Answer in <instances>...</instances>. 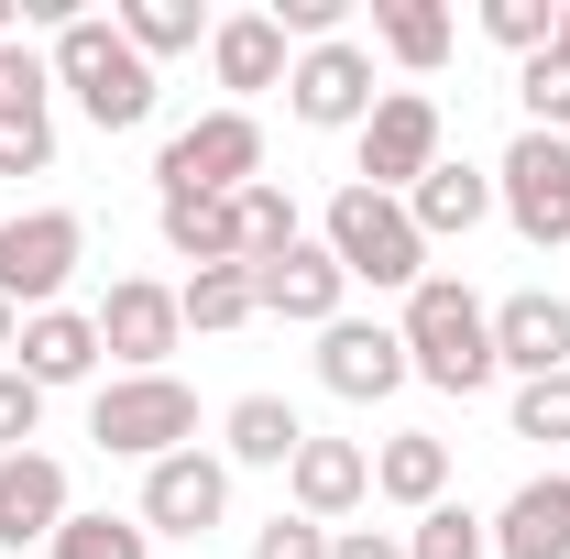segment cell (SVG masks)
I'll use <instances>...</instances> for the list:
<instances>
[{
  "instance_id": "6da1fadb",
  "label": "cell",
  "mask_w": 570,
  "mask_h": 559,
  "mask_svg": "<svg viewBox=\"0 0 570 559\" xmlns=\"http://www.w3.org/2000/svg\"><path fill=\"white\" fill-rule=\"evenodd\" d=\"M395 341H406V373L439 384V395H483L494 384V307L461 275H428L406 296V318H395Z\"/></svg>"
},
{
  "instance_id": "7a4b0ae2",
  "label": "cell",
  "mask_w": 570,
  "mask_h": 559,
  "mask_svg": "<svg viewBox=\"0 0 570 559\" xmlns=\"http://www.w3.org/2000/svg\"><path fill=\"white\" fill-rule=\"evenodd\" d=\"M45 67H56V88H77V110H88L99 133H142V121H154V67L132 56V33H121V22L67 11Z\"/></svg>"
},
{
  "instance_id": "3957f363",
  "label": "cell",
  "mask_w": 570,
  "mask_h": 559,
  "mask_svg": "<svg viewBox=\"0 0 570 559\" xmlns=\"http://www.w3.org/2000/svg\"><path fill=\"white\" fill-rule=\"evenodd\" d=\"M88 439L110 450V461H176V450H198V395L176 384V373H110L99 395H88Z\"/></svg>"
},
{
  "instance_id": "277c9868",
  "label": "cell",
  "mask_w": 570,
  "mask_h": 559,
  "mask_svg": "<svg viewBox=\"0 0 570 559\" xmlns=\"http://www.w3.org/2000/svg\"><path fill=\"white\" fill-rule=\"evenodd\" d=\"M318 242H330V264H341L352 285H406V296L428 285V242H417V219H406V198L341 187L330 219H318Z\"/></svg>"
},
{
  "instance_id": "5b68a950",
  "label": "cell",
  "mask_w": 570,
  "mask_h": 559,
  "mask_svg": "<svg viewBox=\"0 0 570 559\" xmlns=\"http://www.w3.org/2000/svg\"><path fill=\"white\" fill-rule=\"evenodd\" d=\"M253 176H264V121L253 110H209V121H187L154 154V187L165 198H242Z\"/></svg>"
},
{
  "instance_id": "8992f818",
  "label": "cell",
  "mask_w": 570,
  "mask_h": 559,
  "mask_svg": "<svg viewBox=\"0 0 570 559\" xmlns=\"http://www.w3.org/2000/svg\"><path fill=\"white\" fill-rule=\"evenodd\" d=\"M77 253H88V219H77V209H22V219H0V296H11L22 318H45V307L67 296Z\"/></svg>"
},
{
  "instance_id": "52a82bcc",
  "label": "cell",
  "mask_w": 570,
  "mask_h": 559,
  "mask_svg": "<svg viewBox=\"0 0 570 559\" xmlns=\"http://www.w3.org/2000/svg\"><path fill=\"white\" fill-rule=\"evenodd\" d=\"M494 209L515 219V242H570V143L560 133H515L494 165Z\"/></svg>"
},
{
  "instance_id": "ba28073f",
  "label": "cell",
  "mask_w": 570,
  "mask_h": 559,
  "mask_svg": "<svg viewBox=\"0 0 570 559\" xmlns=\"http://www.w3.org/2000/svg\"><path fill=\"white\" fill-rule=\"evenodd\" d=\"M373 56H362L352 33H330V45H307L296 67H285V110L307 121V133H362L373 121Z\"/></svg>"
},
{
  "instance_id": "9c48e42d",
  "label": "cell",
  "mask_w": 570,
  "mask_h": 559,
  "mask_svg": "<svg viewBox=\"0 0 570 559\" xmlns=\"http://www.w3.org/2000/svg\"><path fill=\"white\" fill-rule=\"evenodd\" d=\"M428 165H439V99H428V88H384L373 121H362V176H352V187L406 198Z\"/></svg>"
},
{
  "instance_id": "30bf717a",
  "label": "cell",
  "mask_w": 570,
  "mask_h": 559,
  "mask_svg": "<svg viewBox=\"0 0 570 559\" xmlns=\"http://www.w3.org/2000/svg\"><path fill=\"white\" fill-rule=\"evenodd\" d=\"M99 351L121 362V373H165V351L187 341V307H176V285H154V275H121L99 307Z\"/></svg>"
},
{
  "instance_id": "8fae6325",
  "label": "cell",
  "mask_w": 570,
  "mask_h": 559,
  "mask_svg": "<svg viewBox=\"0 0 570 559\" xmlns=\"http://www.w3.org/2000/svg\"><path fill=\"white\" fill-rule=\"evenodd\" d=\"M219 516H230V461L176 450V461L142 472V538H209Z\"/></svg>"
},
{
  "instance_id": "7c38bea8",
  "label": "cell",
  "mask_w": 570,
  "mask_h": 559,
  "mask_svg": "<svg viewBox=\"0 0 570 559\" xmlns=\"http://www.w3.org/2000/svg\"><path fill=\"white\" fill-rule=\"evenodd\" d=\"M318 384L352 395V406H373V395L406 384V341H395L384 318H330V330H318Z\"/></svg>"
},
{
  "instance_id": "4fadbf2b",
  "label": "cell",
  "mask_w": 570,
  "mask_h": 559,
  "mask_svg": "<svg viewBox=\"0 0 570 559\" xmlns=\"http://www.w3.org/2000/svg\"><path fill=\"white\" fill-rule=\"evenodd\" d=\"M494 373H515V384L570 373V307L549 296V285H515V296L494 307Z\"/></svg>"
},
{
  "instance_id": "5bb4252c",
  "label": "cell",
  "mask_w": 570,
  "mask_h": 559,
  "mask_svg": "<svg viewBox=\"0 0 570 559\" xmlns=\"http://www.w3.org/2000/svg\"><path fill=\"white\" fill-rule=\"evenodd\" d=\"M285 493H296L307 527H341V516L373 504V450H352V439H307V450L285 461Z\"/></svg>"
},
{
  "instance_id": "9a60e30c",
  "label": "cell",
  "mask_w": 570,
  "mask_h": 559,
  "mask_svg": "<svg viewBox=\"0 0 570 559\" xmlns=\"http://www.w3.org/2000/svg\"><path fill=\"white\" fill-rule=\"evenodd\" d=\"M253 296H264V318L330 330V318H341V296H352V275L330 264V242H296V253H275V264H253Z\"/></svg>"
},
{
  "instance_id": "2e32d148",
  "label": "cell",
  "mask_w": 570,
  "mask_h": 559,
  "mask_svg": "<svg viewBox=\"0 0 570 559\" xmlns=\"http://www.w3.org/2000/svg\"><path fill=\"white\" fill-rule=\"evenodd\" d=\"M67 461H45V450H11L0 461V549H56V527H67Z\"/></svg>"
},
{
  "instance_id": "e0dca14e",
  "label": "cell",
  "mask_w": 570,
  "mask_h": 559,
  "mask_svg": "<svg viewBox=\"0 0 570 559\" xmlns=\"http://www.w3.org/2000/svg\"><path fill=\"white\" fill-rule=\"evenodd\" d=\"M11 373L22 384H45V395H67L99 373V318H77V307H45V318H22V341H11Z\"/></svg>"
},
{
  "instance_id": "ac0fdd59",
  "label": "cell",
  "mask_w": 570,
  "mask_h": 559,
  "mask_svg": "<svg viewBox=\"0 0 570 559\" xmlns=\"http://www.w3.org/2000/svg\"><path fill=\"white\" fill-rule=\"evenodd\" d=\"M494 559H570V472H538V483L504 493Z\"/></svg>"
},
{
  "instance_id": "d6986e66",
  "label": "cell",
  "mask_w": 570,
  "mask_h": 559,
  "mask_svg": "<svg viewBox=\"0 0 570 559\" xmlns=\"http://www.w3.org/2000/svg\"><path fill=\"white\" fill-rule=\"evenodd\" d=\"M406 219H417V242H461V231H483V219H494V176L439 154L417 187H406Z\"/></svg>"
},
{
  "instance_id": "ffe728a7",
  "label": "cell",
  "mask_w": 570,
  "mask_h": 559,
  "mask_svg": "<svg viewBox=\"0 0 570 559\" xmlns=\"http://www.w3.org/2000/svg\"><path fill=\"white\" fill-rule=\"evenodd\" d=\"M373 493L406 504V516L450 504V439H439V428H395V439L373 450Z\"/></svg>"
},
{
  "instance_id": "44dd1931",
  "label": "cell",
  "mask_w": 570,
  "mask_h": 559,
  "mask_svg": "<svg viewBox=\"0 0 570 559\" xmlns=\"http://www.w3.org/2000/svg\"><path fill=\"white\" fill-rule=\"evenodd\" d=\"M209 67L219 88H285V33H275V11H230V22H209Z\"/></svg>"
},
{
  "instance_id": "7402d4cb",
  "label": "cell",
  "mask_w": 570,
  "mask_h": 559,
  "mask_svg": "<svg viewBox=\"0 0 570 559\" xmlns=\"http://www.w3.org/2000/svg\"><path fill=\"white\" fill-rule=\"evenodd\" d=\"M373 45H384L406 77H439L450 45H461V22H450L439 0H373Z\"/></svg>"
},
{
  "instance_id": "603a6c76",
  "label": "cell",
  "mask_w": 570,
  "mask_h": 559,
  "mask_svg": "<svg viewBox=\"0 0 570 559\" xmlns=\"http://www.w3.org/2000/svg\"><path fill=\"white\" fill-rule=\"evenodd\" d=\"M219 439H230V461H253V472H285V461L307 450V418H296L285 395H242V406L219 418Z\"/></svg>"
},
{
  "instance_id": "cb8c5ba5",
  "label": "cell",
  "mask_w": 570,
  "mask_h": 559,
  "mask_svg": "<svg viewBox=\"0 0 570 559\" xmlns=\"http://www.w3.org/2000/svg\"><path fill=\"white\" fill-rule=\"evenodd\" d=\"M165 253H176V264H198V275L242 264V231H230V198H165Z\"/></svg>"
},
{
  "instance_id": "d4e9b609",
  "label": "cell",
  "mask_w": 570,
  "mask_h": 559,
  "mask_svg": "<svg viewBox=\"0 0 570 559\" xmlns=\"http://www.w3.org/2000/svg\"><path fill=\"white\" fill-rule=\"evenodd\" d=\"M230 231H242V264H275V253L307 242V231H296V198H285L275 176H253V187L230 198Z\"/></svg>"
},
{
  "instance_id": "484cf974",
  "label": "cell",
  "mask_w": 570,
  "mask_h": 559,
  "mask_svg": "<svg viewBox=\"0 0 570 559\" xmlns=\"http://www.w3.org/2000/svg\"><path fill=\"white\" fill-rule=\"evenodd\" d=\"M176 307H187V330H253L264 318V296H253V264H219V275H187L176 285Z\"/></svg>"
},
{
  "instance_id": "4316f807",
  "label": "cell",
  "mask_w": 570,
  "mask_h": 559,
  "mask_svg": "<svg viewBox=\"0 0 570 559\" xmlns=\"http://www.w3.org/2000/svg\"><path fill=\"white\" fill-rule=\"evenodd\" d=\"M110 22L132 33V56H142V67H154V56H187V45L209 33V11H198V0H121Z\"/></svg>"
},
{
  "instance_id": "83f0119b",
  "label": "cell",
  "mask_w": 570,
  "mask_h": 559,
  "mask_svg": "<svg viewBox=\"0 0 570 559\" xmlns=\"http://www.w3.org/2000/svg\"><path fill=\"white\" fill-rule=\"evenodd\" d=\"M406 559H494V527L472 504H428L417 527H406Z\"/></svg>"
},
{
  "instance_id": "f1b7e54d",
  "label": "cell",
  "mask_w": 570,
  "mask_h": 559,
  "mask_svg": "<svg viewBox=\"0 0 570 559\" xmlns=\"http://www.w3.org/2000/svg\"><path fill=\"white\" fill-rule=\"evenodd\" d=\"M56 165V110L45 99H0V176H45Z\"/></svg>"
},
{
  "instance_id": "f546056e",
  "label": "cell",
  "mask_w": 570,
  "mask_h": 559,
  "mask_svg": "<svg viewBox=\"0 0 570 559\" xmlns=\"http://www.w3.org/2000/svg\"><path fill=\"white\" fill-rule=\"evenodd\" d=\"M515 99H527V133H560L570 143V56H560V45L515 67Z\"/></svg>"
},
{
  "instance_id": "4dcf8cb0",
  "label": "cell",
  "mask_w": 570,
  "mask_h": 559,
  "mask_svg": "<svg viewBox=\"0 0 570 559\" xmlns=\"http://www.w3.org/2000/svg\"><path fill=\"white\" fill-rule=\"evenodd\" d=\"M483 33L527 67V56H549V45H560V0H483Z\"/></svg>"
},
{
  "instance_id": "1f68e13d",
  "label": "cell",
  "mask_w": 570,
  "mask_h": 559,
  "mask_svg": "<svg viewBox=\"0 0 570 559\" xmlns=\"http://www.w3.org/2000/svg\"><path fill=\"white\" fill-rule=\"evenodd\" d=\"M56 559H154V538H142V516H67Z\"/></svg>"
},
{
  "instance_id": "d6a6232c",
  "label": "cell",
  "mask_w": 570,
  "mask_h": 559,
  "mask_svg": "<svg viewBox=\"0 0 570 559\" xmlns=\"http://www.w3.org/2000/svg\"><path fill=\"white\" fill-rule=\"evenodd\" d=\"M515 439H538V450H560L570 439V373H538V384H515Z\"/></svg>"
},
{
  "instance_id": "836d02e7",
  "label": "cell",
  "mask_w": 570,
  "mask_h": 559,
  "mask_svg": "<svg viewBox=\"0 0 570 559\" xmlns=\"http://www.w3.org/2000/svg\"><path fill=\"white\" fill-rule=\"evenodd\" d=\"M33 428H45V384H22V373L0 362V461L33 450Z\"/></svg>"
},
{
  "instance_id": "e575fe53",
  "label": "cell",
  "mask_w": 570,
  "mask_h": 559,
  "mask_svg": "<svg viewBox=\"0 0 570 559\" xmlns=\"http://www.w3.org/2000/svg\"><path fill=\"white\" fill-rule=\"evenodd\" d=\"M253 559H330V527H307V516H275V527H253Z\"/></svg>"
},
{
  "instance_id": "d590c367",
  "label": "cell",
  "mask_w": 570,
  "mask_h": 559,
  "mask_svg": "<svg viewBox=\"0 0 570 559\" xmlns=\"http://www.w3.org/2000/svg\"><path fill=\"white\" fill-rule=\"evenodd\" d=\"M330 559H406V538H395V527H341Z\"/></svg>"
},
{
  "instance_id": "8d00e7d4",
  "label": "cell",
  "mask_w": 570,
  "mask_h": 559,
  "mask_svg": "<svg viewBox=\"0 0 570 559\" xmlns=\"http://www.w3.org/2000/svg\"><path fill=\"white\" fill-rule=\"evenodd\" d=\"M11 341H22V307H11V296H0V351H11Z\"/></svg>"
},
{
  "instance_id": "74e56055",
  "label": "cell",
  "mask_w": 570,
  "mask_h": 559,
  "mask_svg": "<svg viewBox=\"0 0 570 559\" xmlns=\"http://www.w3.org/2000/svg\"><path fill=\"white\" fill-rule=\"evenodd\" d=\"M11 22H22V0H0V45H11Z\"/></svg>"
},
{
  "instance_id": "f35d334b",
  "label": "cell",
  "mask_w": 570,
  "mask_h": 559,
  "mask_svg": "<svg viewBox=\"0 0 570 559\" xmlns=\"http://www.w3.org/2000/svg\"><path fill=\"white\" fill-rule=\"evenodd\" d=\"M560 56H570V0H560Z\"/></svg>"
},
{
  "instance_id": "ab89813d",
  "label": "cell",
  "mask_w": 570,
  "mask_h": 559,
  "mask_svg": "<svg viewBox=\"0 0 570 559\" xmlns=\"http://www.w3.org/2000/svg\"><path fill=\"white\" fill-rule=\"evenodd\" d=\"M0 56H11V45H0Z\"/></svg>"
}]
</instances>
